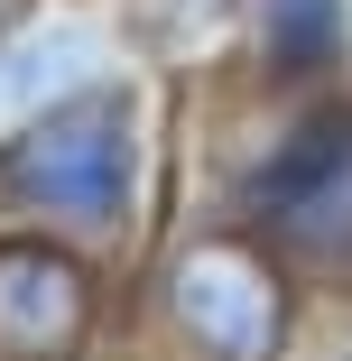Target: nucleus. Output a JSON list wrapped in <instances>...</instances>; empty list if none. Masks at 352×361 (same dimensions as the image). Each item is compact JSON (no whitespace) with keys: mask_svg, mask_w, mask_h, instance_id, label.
I'll return each instance as SVG.
<instances>
[{"mask_svg":"<svg viewBox=\"0 0 352 361\" xmlns=\"http://www.w3.org/2000/svg\"><path fill=\"white\" fill-rule=\"evenodd\" d=\"M130 306V269L0 223V361H93Z\"/></svg>","mask_w":352,"mask_h":361,"instance_id":"obj_4","label":"nucleus"},{"mask_svg":"<svg viewBox=\"0 0 352 361\" xmlns=\"http://www.w3.org/2000/svg\"><path fill=\"white\" fill-rule=\"evenodd\" d=\"M315 297L250 223L195 204L130 269V334L149 361H306Z\"/></svg>","mask_w":352,"mask_h":361,"instance_id":"obj_3","label":"nucleus"},{"mask_svg":"<svg viewBox=\"0 0 352 361\" xmlns=\"http://www.w3.org/2000/svg\"><path fill=\"white\" fill-rule=\"evenodd\" d=\"M306 361H352V343H324V352H306Z\"/></svg>","mask_w":352,"mask_h":361,"instance_id":"obj_9","label":"nucleus"},{"mask_svg":"<svg viewBox=\"0 0 352 361\" xmlns=\"http://www.w3.org/2000/svg\"><path fill=\"white\" fill-rule=\"evenodd\" d=\"M121 65H139V56L111 19V0H47L37 19H19L0 37V121H28L65 93L121 75Z\"/></svg>","mask_w":352,"mask_h":361,"instance_id":"obj_5","label":"nucleus"},{"mask_svg":"<svg viewBox=\"0 0 352 361\" xmlns=\"http://www.w3.org/2000/svg\"><path fill=\"white\" fill-rule=\"evenodd\" d=\"M111 19L158 84H214L241 37V0H111Z\"/></svg>","mask_w":352,"mask_h":361,"instance_id":"obj_7","label":"nucleus"},{"mask_svg":"<svg viewBox=\"0 0 352 361\" xmlns=\"http://www.w3.org/2000/svg\"><path fill=\"white\" fill-rule=\"evenodd\" d=\"M37 10H47V0H0V37H10L19 19H37Z\"/></svg>","mask_w":352,"mask_h":361,"instance_id":"obj_8","label":"nucleus"},{"mask_svg":"<svg viewBox=\"0 0 352 361\" xmlns=\"http://www.w3.org/2000/svg\"><path fill=\"white\" fill-rule=\"evenodd\" d=\"M223 93V149L204 204L250 223L306 278L315 306H352V84L334 93Z\"/></svg>","mask_w":352,"mask_h":361,"instance_id":"obj_2","label":"nucleus"},{"mask_svg":"<svg viewBox=\"0 0 352 361\" xmlns=\"http://www.w3.org/2000/svg\"><path fill=\"white\" fill-rule=\"evenodd\" d=\"M214 84L232 93H334L352 84V0H241V37Z\"/></svg>","mask_w":352,"mask_h":361,"instance_id":"obj_6","label":"nucleus"},{"mask_svg":"<svg viewBox=\"0 0 352 361\" xmlns=\"http://www.w3.org/2000/svg\"><path fill=\"white\" fill-rule=\"evenodd\" d=\"M158 167H167V93L149 84V65H121L28 121H0V223L139 269V250L167 232Z\"/></svg>","mask_w":352,"mask_h":361,"instance_id":"obj_1","label":"nucleus"}]
</instances>
